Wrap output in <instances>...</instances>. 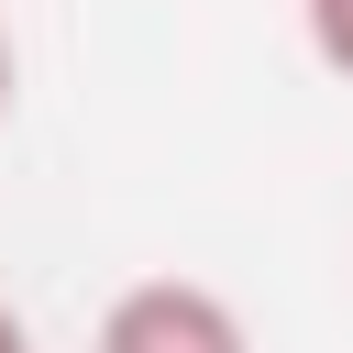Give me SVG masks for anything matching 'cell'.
<instances>
[{"instance_id": "cell-1", "label": "cell", "mask_w": 353, "mask_h": 353, "mask_svg": "<svg viewBox=\"0 0 353 353\" xmlns=\"http://www.w3.org/2000/svg\"><path fill=\"white\" fill-rule=\"evenodd\" d=\"M88 353H254V331H243V309L221 298V287H199V276H143V287H121L110 309H99V342Z\"/></svg>"}, {"instance_id": "cell-2", "label": "cell", "mask_w": 353, "mask_h": 353, "mask_svg": "<svg viewBox=\"0 0 353 353\" xmlns=\"http://www.w3.org/2000/svg\"><path fill=\"white\" fill-rule=\"evenodd\" d=\"M298 11H309V55L353 88V0H298Z\"/></svg>"}, {"instance_id": "cell-3", "label": "cell", "mask_w": 353, "mask_h": 353, "mask_svg": "<svg viewBox=\"0 0 353 353\" xmlns=\"http://www.w3.org/2000/svg\"><path fill=\"white\" fill-rule=\"evenodd\" d=\"M0 353H33V331H22V309L0 298Z\"/></svg>"}, {"instance_id": "cell-4", "label": "cell", "mask_w": 353, "mask_h": 353, "mask_svg": "<svg viewBox=\"0 0 353 353\" xmlns=\"http://www.w3.org/2000/svg\"><path fill=\"white\" fill-rule=\"evenodd\" d=\"M0 121H11V33H0Z\"/></svg>"}]
</instances>
